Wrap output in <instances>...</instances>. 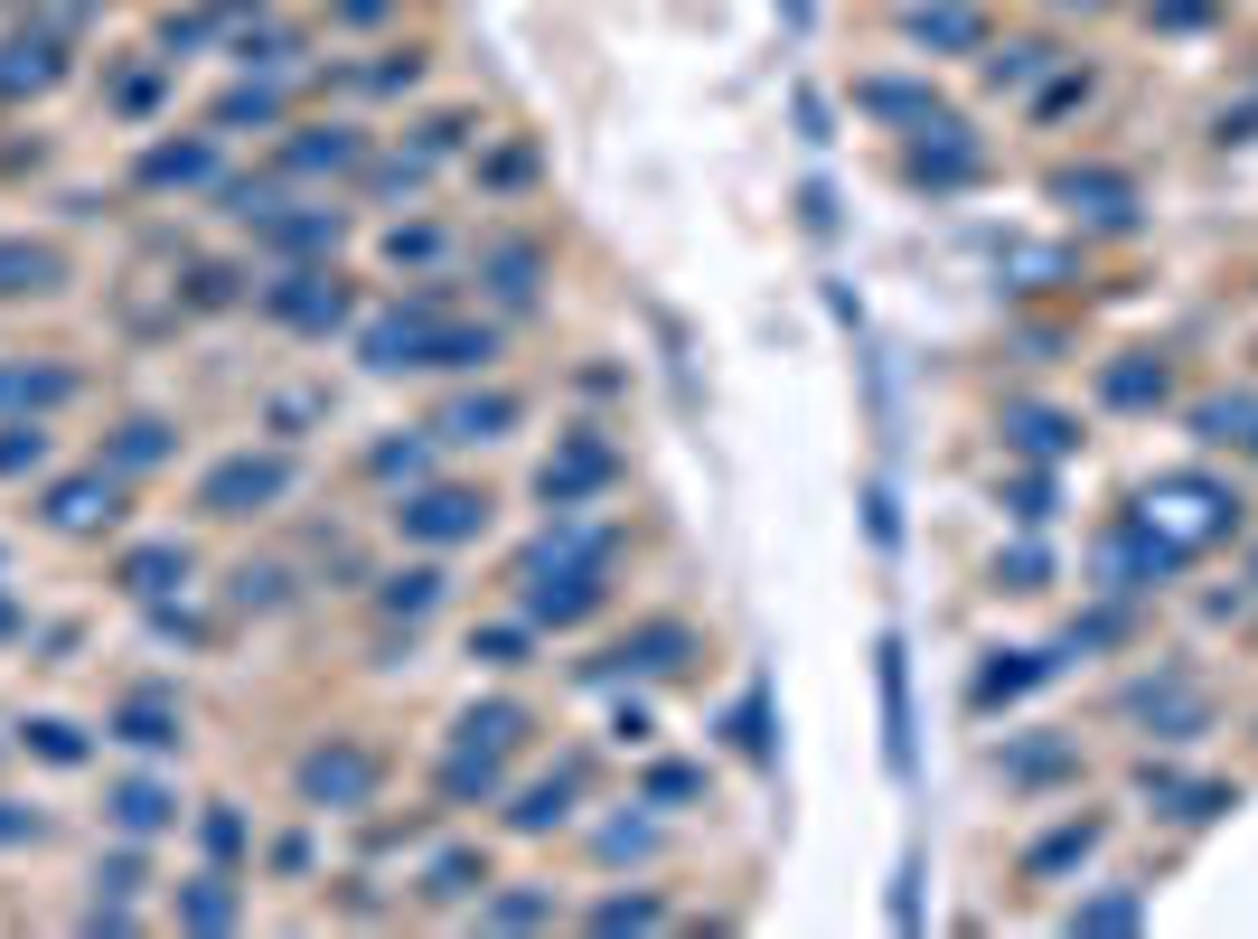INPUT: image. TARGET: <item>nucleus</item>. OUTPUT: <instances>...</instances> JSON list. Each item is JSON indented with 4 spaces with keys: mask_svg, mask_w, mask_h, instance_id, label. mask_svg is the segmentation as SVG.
Returning a JSON list of instances; mask_svg holds the SVG:
<instances>
[{
    "mask_svg": "<svg viewBox=\"0 0 1258 939\" xmlns=\"http://www.w3.org/2000/svg\"><path fill=\"white\" fill-rule=\"evenodd\" d=\"M273 489H282V470H273V461H263V470H254V461H235L226 479L207 489V508H216V516H245V498H273Z\"/></svg>",
    "mask_w": 1258,
    "mask_h": 939,
    "instance_id": "f257e3e1",
    "label": "nucleus"
},
{
    "mask_svg": "<svg viewBox=\"0 0 1258 939\" xmlns=\"http://www.w3.org/2000/svg\"><path fill=\"white\" fill-rule=\"evenodd\" d=\"M122 724H132V742H169V733H179V724H169V714H161V704H132V714H122Z\"/></svg>",
    "mask_w": 1258,
    "mask_h": 939,
    "instance_id": "f03ea898",
    "label": "nucleus"
},
{
    "mask_svg": "<svg viewBox=\"0 0 1258 939\" xmlns=\"http://www.w3.org/2000/svg\"><path fill=\"white\" fill-rule=\"evenodd\" d=\"M169 573H179V555H141L132 563V592H169Z\"/></svg>",
    "mask_w": 1258,
    "mask_h": 939,
    "instance_id": "7ed1b4c3",
    "label": "nucleus"
}]
</instances>
